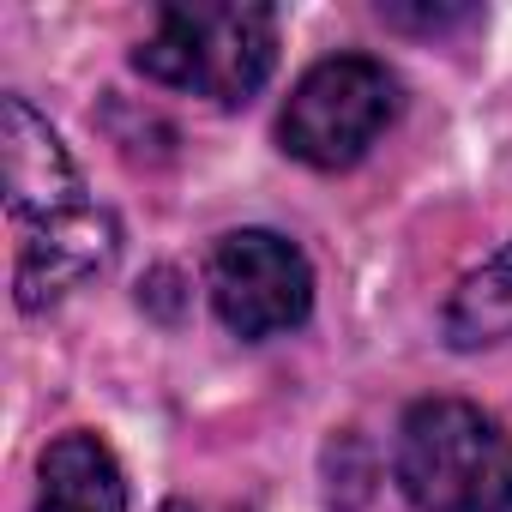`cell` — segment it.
<instances>
[{"label":"cell","mask_w":512,"mask_h":512,"mask_svg":"<svg viewBox=\"0 0 512 512\" xmlns=\"http://www.w3.org/2000/svg\"><path fill=\"white\" fill-rule=\"evenodd\" d=\"M392 470L416 512H512V440L464 398L416 404Z\"/></svg>","instance_id":"cell-1"},{"label":"cell","mask_w":512,"mask_h":512,"mask_svg":"<svg viewBox=\"0 0 512 512\" xmlns=\"http://www.w3.org/2000/svg\"><path fill=\"white\" fill-rule=\"evenodd\" d=\"M133 67L169 91H193L235 109L278 67V13L272 7H163L157 31L133 49Z\"/></svg>","instance_id":"cell-2"},{"label":"cell","mask_w":512,"mask_h":512,"mask_svg":"<svg viewBox=\"0 0 512 512\" xmlns=\"http://www.w3.org/2000/svg\"><path fill=\"white\" fill-rule=\"evenodd\" d=\"M398 115V79L374 55H332L308 67L278 115V139L308 169H350Z\"/></svg>","instance_id":"cell-3"},{"label":"cell","mask_w":512,"mask_h":512,"mask_svg":"<svg viewBox=\"0 0 512 512\" xmlns=\"http://www.w3.org/2000/svg\"><path fill=\"white\" fill-rule=\"evenodd\" d=\"M211 308L247 344L296 332L314 308V272L302 247L272 229H229L211 247Z\"/></svg>","instance_id":"cell-4"},{"label":"cell","mask_w":512,"mask_h":512,"mask_svg":"<svg viewBox=\"0 0 512 512\" xmlns=\"http://www.w3.org/2000/svg\"><path fill=\"white\" fill-rule=\"evenodd\" d=\"M0 175H7V211L19 229H43V223L91 211L79 163L25 97L0 103Z\"/></svg>","instance_id":"cell-5"},{"label":"cell","mask_w":512,"mask_h":512,"mask_svg":"<svg viewBox=\"0 0 512 512\" xmlns=\"http://www.w3.org/2000/svg\"><path fill=\"white\" fill-rule=\"evenodd\" d=\"M109 253H115V217L97 205L79 217L43 223V229H19V266H13L19 308L37 314V308L61 302L67 290H79L91 272L109 266Z\"/></svg>","instance_id":"cell-6"},{"label":"cell","mask_w":512,"mask_h":512,"mask_svg":"<svg viewBox=\"0 0 512 512\" xmlns=\"http://www.w3.org/2000/svg\"><path fill=\"white\" fill-rule=\"evenodd\" d=\"M37 512H127V470L109 452V440L85 428L49 440Z\"/></svg>","instance_id":"cell-7"},{"label":"cell","mask_w":512,"mask_h":512,"mask_svg":"<svg viewBox=\"0 0 512 512\" xmlns=\"http://www.w3.org/2000/svg\"><path fill=\"white\" fill-rule=\"evenodd\" d=\"M506 338H512V241L488 266H476L446 302V344L452 350H488Z\"/></svg>","instance_id":"cell-8"},{"label":"cell","mask_w":512,"mask_h":512,"mask_svg":"<svg viewBox=\"0 0 512 512\" xmlns=\"http://www.w3.org/2000/svg\"><path fill=\"white\" fill-rule=\"evenodd\" d=\"M163 512H193V506H181V500H175V506H163Z\"/></svg>","instance_id":"cell-9"}]
</instances>
